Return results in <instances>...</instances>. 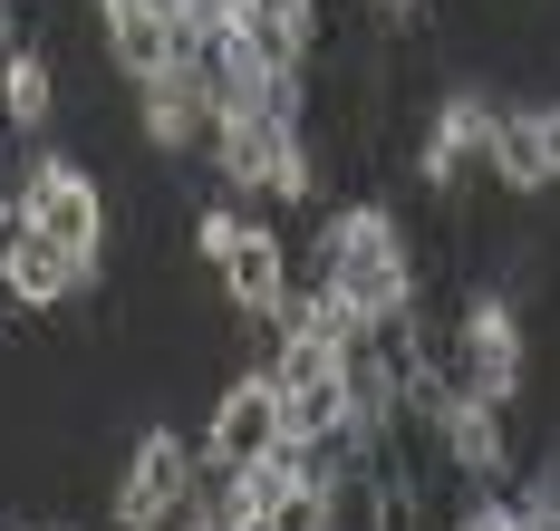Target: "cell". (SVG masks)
<instances>
[{"label": "cell", "instance_id": "6da1fadb", "mask_svg": "<svg viewBox=\"0 0 560 531\" xmlns=\"http://www.w3.org/2000/svg\"><path fill=\"white\" fill-rule=\"evenodd\" d=\"M319 281H329L358 319H396L425 299V271H416V233L396 203H338L329 241H319Z\"/></svg>", "mask_w": 560, "mask_h": 531}, {"label": "cell", "instance_id": "7a4b0ae2", "mask_svg": "<svg viewBox=\"0 0 560 531\" xmlns=\"http://www.w3.org/2000/svg\"><path fill=\"white\" fill-rule=\"evenodd\" d=\"M194 493H203V445L184 435V425H136L126 435V464H116V493H107V522L116 531H174L194 512Z\"/></svg>", "mask_w": 560, "mask_h": 531}, {"label": "cell", "instance_id": "3957f363", "mask_svg": "<svg viewBox=\"0 0 560 531\" xmlns=\"http://www.w3.org/2000/svg\"><path fill=\"white\" fill-rule=\"evenodd\" d=\"M20 223L68 241L78 261H107V184H97V165L68 155V145H39L30 175H20Z\"/></svg>", "mask_w": 560, "mask_h": 531}, {"label": "cell", "instance_id": "277c9868", "mask_svg": "<svg viewBox=\"0 0 560 531\" xmlns=\"http://www.w3.org/2000/svg\"><path fill=\"white\" fill-rule=\"evenodd\" d=\"M522 377H532V339H522V309L512 291H483L454 299V397H503L522 406Z\"/></svg>", "mask_w": 560, "mask_h": 531}, {"label": "cell", "instance_id": "5b68a950", "mask_svg": "<svg viewBox=\"0 0 560 531\" xmlns=\"http://www.w3.org/2000/svg\"><path fill=\"white\" fill-rule=\"evenodd\" d=\"M136 135L165 155V165H213V135H223V97H213V68L184 59L155 87H136Z\"/></svg>", "mask_w": 560, "mask_h": 531}, {"label": "cell", "instance_id": "8992f818", "mask_svg": "<svg viewBox=\"0 0 560 531\" xmlns=\"http://www.w3.org/2000/svg\"><path fill=\"white\" fill-rule=\"evenodd\" d=\"M203 464H261V455H280L290 445V425H280V387L271 367H242L232 357L223 387H213V406H203Z\"/></svg>", "mask_w": 560, "mask_h": 531}, {"label": "cell", "instance_id": "52a82bcc", "mask_svg": "<svg viewBox=\"0 0 560 531\" xmlns=\"http://www.w3.org/2000/svg\"><path fill=\"white\" fill-rule=\"evenodd\" d=\"M290 241H280V223H261V213H242V233H232L223 251V271H213V299H223V319L232 329H261L271 339V319H280V299H290Z\"/></svg>", "mask_w": 560, "mask_h": 531}, {"label": "cell", "instance_id": "ba28073f", "mask_svg": "<svg viewBox=\"0 0 560 531\" xmlns=\"http://www.w3.org/2000/svg\"><path fill=\"white\" fill-rule=\"evenodd\" d=\"M435 455H445V473L464 483V493H503L512 483V406L503 397H454L445 415H435Z\"/></svg>", "mask_w": 560, "mask_h": 531}, {"label": "cell", "instance_id": "9c48e42d", "mask_svg": "<svg viewBox=\"0 0 560 531\" xmlns=\"http://www.w3.org/2000/svg\"><path fill=\"white\" fill-rule=\"evenodd\" d=\"M0 291L20 299L30 319H58L78 291H97V261H78L68 241H49V233H30V223H20L10 251H0Z\"/></svg>", "mask_w": 560, "mask_h": 531}, {"label": "cell", "instance_id": "30bf717a", "mask_svg": "<svg viewBox=\"0 0 560 531\" xmlns=\"http://www.w3.org/2000/svg\"><path fill=\"white\" fill-rule=\"evenodd\" d=\"M107 20V59L126 87H155L165 68H184V30H174V10H97Z\"/></svg>", "mask_w": 560, "mask_h": 531}, {"label": "cell", "instance_id": "8fae6325", "mask_svg": "<svg viewBox=\"0 0 560 531\" xmlns=\"http://www.w3.org/2000/svg\"><path fill=\"white\" fill-rule=\"evenodd\" d=\"M483 175L503 184L512 203H541V193H551V165H541V126H532V107H503V117H493Z\"/></svg>", "mask_w": 560, "mask_h": 531}, {"label": "cell", "instance_id": "7c38bea8", "mask_svg": "<svg viewBox=\"0 0 560 531\" xmlns=\"http://www.w3.org/2000/svg\"><path fill=\"white\" fill-rule=\"evenodd\" d=\"M58 117V59L30 39L20 59L0 68V126H20V135H39V126Z\"/></svg>", "mask_w": 560, "mask_h": 531}, {"label": "cell", "instance_id": "4fadbf2b", "mask_svg": "<svg viewBox=\"0 0 560 531\" xmlns=\"http://www.w3.org/2000/svg\"><path fill=\"white\" fill-rule=\"evenodd\" d=\"M338 512H348V493H338V483H290L261 531H338Z\"/></svg>", "mask_w": 560, "mask_h": 531}, {"label": "cell", "instance_id": "5bb4252c", "mask_svg": "<svg viewBox=\"0 0 560 531\" xmlns=\"http://www.w3.org/2000/svg\"><path fill=\"white\" fill-rule=\"evenodd\" d=\"M512 531H560V483H522L512 493Z\"/></svg>", "mask_w": 560, "mask_h": 531}, {"label": "cell", "instance_id": "9a60e30c", "mask_svg": "<svg viewBox=\"0 0 560 531\" xmlns=\"http://www.w3.org/2000/svg\"><path fill=\"white\" fill-rule=\"evenodd\" d=\"M454 531H512V493H464Z\"/></svg>", "mask_w": 560, "mask_h": 531}, {"label": "cell", "instance_id": "2e32d148", "mask_svg": "<svg viewBox=\"0 0 560 531\" xmlns=\"http://www.w3.org/2000/svg\"><path fill=\"white\" fill-rule=\"evenodd\" d=\"M368 20H377V39H387V30H416V20H425V0H368Z\"/></svg>", "mask_w": 560, "mask_h": 531}, {"label": "cell", "instance_id": "e0dca14e", "mask_svg": "<svg viewBox=\"0 0 560 531\" xmlns=\"http://www.w3.org/2000/svg\"><path fill=\"white\" fill-rule=\"evenodd\" d=\"M532 126H541V165H551V184H560V97H551V107H532Z\"/></svg>", "mask_w": 560, "mask_h": 531}, {"label": "cell", "instance_id": "ac0fdd59", "mask_svg": "<svg viewBox=\"0 0 560 531\" xmlns=\"http://www.w3.org/2000/svg\"><path fill=\"white\" fill-rule=\"evenodd\" d=\"M174 531H223V522H213V512H203V503H194V512H184V522H174Z\"/></svg>", "mask_w": 560, "mask_h": 531}, {"label": "cell", "instance_id": "d6986e66", "mask_svg": "<svg viewBox=\"0 0 560 531\" xmlns=\"http://www.w3.org/2000/svg\"><path fill=\"white\" fill-rule=\"evenodd\" d=\"M97 10H174V0H97Z\"/></svg>", "mask_w": 560, "mask_h": 531}]
</instances>
